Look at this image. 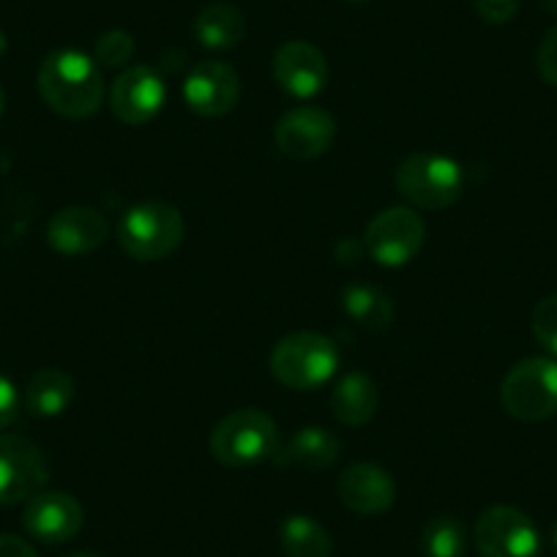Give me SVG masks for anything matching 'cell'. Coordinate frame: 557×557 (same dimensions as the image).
<instances>
[{
  "label": "cell",
  "mask_w": 557,
  "mask_h": 557,
  "mask_svg": "<svg viewBox=\"0 0 557 557\" xmlns=\"http://www.w3.org/2000/svg\"><path fill=\"white\" fill-rule=\"evenodd\" d=\"M39 94L63 117H90L104 99V79L94 58L79 50H55L39 69Z\"/></svg>",
  "instance_id": "6da1fadb"
},
{
  "label": "cell",
  "mask_w": 557,
  "mask_h": 557,
  "mask_svg": "<svg viewBox=\"0 0 557 557\" xmlns=\"http://www.w3.org/2000/svg\"><path fill=\"white\" fill-rule=\"evenodd\" d=\"M268 367L285 388L314 391L336 374L339 350L329 336L314 334V331H296L276 342Z\"/></svg>",
  "instance_id": "7a4b0ae2"
},
{
  "label": "cell",
  "mask_w": 557,
  "mask_h": 557,
  "mask_svg": "<svg viewBox=\"0 0 557 557\" xmlns=\"http://www.w3.org/2000/svg\"><path fill=\"white\" fill-rule=\"evenodd\" d=\"M278 446H282V437L273 418L249 407L224 416L213 426L211 441H208L213 459L227 468H249V465L265 462L276 457Z\"/></svg>",
  "instance_id": "3957f363"
},
{
  "label": "cell",
  "mask_w": 557,
  "mask_h": 557,
  "mask_svg": "<svg viewBox=\"0 0 557 557\" xmlns=\"http://www.w3.org/2000/svg\"><path fill=\"white\" fill-rule=\"evenodd\" d=\"M184 233V216L168 202H139L117 224L121 249L134 260H164L178 249Z\"/></svg>",
  "instance_id": "277c9868"
},
{
  "label": "cell",
  "mask_w": 557,
  "mask_h": 557,
  "mask_svg": "<svg viewBox=\"0 0 557 557\" xmlns=\"http://www.w3.org/2000/svg\"><path fill=\"white\" fill-rule=\"evenodd\" d=\"M394 181L399 195L424 211L454 206L465 189L462 168L441 153H412L396 168Z\"/></svg>",
  "instance_id": "5b68a950"
},
{
  "label": "cell",
  "mask_w": 557,
  "mask_h": 557,
  "mask_svg": "<svg viewBox=\"0 0 557 557\" xmlns=\"http://www.w3.org/2000/svg\"><path fill=\"white\" fill-rule=\"evenodd\" d=\"M506 412L524 424H539L557 412V361L524 358L513 363L500 385Z\"/></svg>",
  "instance_id": "8992f818"
},
{
  "label": "cell",
  "mask_w": 557,
  "mask_h": 557,
  "mask_svg": "<svg viewBox=\"0 0 557 557\" xmlns=\"http://www.w3.org/2000/svg\"><path fill=\"white\" fill-rule=\"evenodd\" d=\"M426 238L424 219L412 208H385L369 222L363 246L369 257L385 268L407 265L421 251Z\"/></svg>",
  "instance_id": "52a82bcc"
},
{
  "label": "cell",
  "mask_w": 557,
  "mask_h": 557,
  "mask_svg": "<svg viewBox=\"0 0 557 557\" xmlns=\"http://www.w3.org/2000/svg\"><path fill=\"white\" fill-rule=\"evenodd\" d=\"M50 468L36 443L23 435H0V506H17L45 492Z\"/></svg>",
  "instance_id": "ba28073f"
},
{
  "label": "cell",
  "mask_w": 557,
  "mask_h": 557,
  "mask_svg": "<svg viewBox=\"0 0 557 557\" xmlns=\"http://www.w3.org/2000/svg\"><path fill=\"white\" fill-rule=\"evenodd\" d=\"M481 557H539L541 535L528 513L513 506H492L475 522Z\"/></svg>",
  "instance_id": "9c48e42d"
},
{
  "label": "cell",
  "mask_w": 557,
  "mask_h": 557,
  "mask_svg": "<svg viewBox=\"0 0 557 557\" xmlns=\"http://www.w3.org/2000/svg\"><path fill=\"white\" fill-rule=\"evenodd\" d=\"M273 137H276V148L285 157L307 162V159L323 157L334 146L336 121L323 107L301 104L278 117Z\"/></svg>",
  "instance_id": "30bf717a"
},
{
  "label": "cell",
  "mask_w": 557,
  "mask_h": 557,
  "mask_svg": "<svg viewBox=\"0 0 557 557\" xmlns=\"http://www.w3.org/2000/svg\"><path fill=\"white\" fill-rule=\"evenodd\" d=\"M168 85L151 66H128L110 88V110L126 126H143L162 112Z\"/></svg>",
  "instance_id": "8fae6325"
},
{
  "label": "cell",
  "mask_w": 557,
  "mask_h": 557,
  "mask_svg": "<svg viewBox=\"0 0 557 557\" xmlns=\"http://www.w3.org/2000/svg\"><path fill=\"white\" fill-rule=\"evenodd\" d=\"M184 99L189 110L202 117L227 115L240 99L238 72L222 61L195 63L184 79Z\"/></svg>",
  "instance_id": "7c38bea8"
},
{
  "label": "cell",
  "mask_w": 557,
  "mask_h": 557,
  "mask_svg": "<svg viewBox=\"0 0 557 557\" xmlns=\"http://www.w3.org/2000/svg\"><path fill=\"white\" fill-rule=\"evenodd\" d=\"M273 79L293 99H312L329 83L325 55L309 41H287L276 50L271 63Z\"/></svg>",
  "instance_id": "4fadbf2b"
},
{
  "label": "cell",
  "mask_w": 557,
  "mask_h": 557,
  "mask_svg": "<svg viewBox=\"0 0 557 557\" xmlns=\"http://www.w3.org/2000/svg\"><path fill=\"white\" fill-rule=\"evenodd\" d=\"M85 511L69 492H39L23 511V524L30 539L45 544H66L83 530Z\"/></svg>",
  "instance_id": "5bb4252c"
},
{
  "label": "cell",
  "mask_w": 557,
  "mask_h": 557,
  "mask_svg": "<svg viewBox=\"0 0 557 557\" xmlns=\"http://www.w3.org/2000/svg\"><path fill=\"white\" fill-rule=\"evenodd\" d=\"M107 219L96 208L69 206L58 211L47 224V244L66 257H83L99 249L107 240Z\"/></svg>",
  "instance_id": "9a60e30c"
},
{
  "label": "cell",
  "mask_w": 557,
  "mask_h": 557,
  "mask_svg": "<svg viewBox=\"0 0 557 557\" xmlns=\"http://www.w3.org/2000/svg\"><path fill=\"white\" fill-rule=\"evenodd\" d=\"M339 500L350 511L363 513V517H377L385 513L396 500V484L383 468L372 462L350 465L339 475Z\"/></svg>",
  "instance_id": "2e32d148"
},
{
  "label": "cell",
  "mask_w": 557,
  "mask_h": 557,
  "mask_svg": "<svg viewBox=\"0 0 557 557\" xmlns=\"http://www.w3.org/2000/svg\"><path fill=\"white\" fill-rule=\"evenodd\" d=\"M377 385L363 372H347L331 391V412L345 426L369 424L377 412Z\"/></svg>",
  "instance_id": "e0dca14e"
},
{
  "label": "cell",
  "mask_w": 557,
  "mask_h": 557,
  "mask_svg": "<svg viewBox=\"0 0 557 557\" xmlns=\"http://www.w3.org/2000/svg\"><path fill=\"white\" fill-rule=\"evenodd\" d=\"M339 437L323 426H307L296 432L285 446H278V454L273 459L282 465H298L307 470H329L339 459Z\"/></svg>",
  "instance_id": "ac0fdd59"
},
{
  "label": "cell",
  "mask_w": 557,
  "mask_h": 557,
  "mask_svg": "<svg viewBox=\"0 0 557 557\" xmlns=\"http://www.w3.org/2000/svg\"><path fill=\"white\" fill-rule=\"evenodd\" d=\"M191 30L206 50H233L246 36V17L233 3H211L197 14Z\"/></svg>",
  "instance_id": "d6986e66"
},
{
  "label": "cell",
  "mask_w": 557,
  "mask_h": 557,
  "mask_svg": "<svg viewBox=\"0 0 557 557\" xmlns=\"http://www.w3.org/2000/svg\"><path fill=\"white\" fill-rule=\"evenodd\" d=\"M74 394H77V385H74L72 374L63 369H41L28 380L25 407L39 418H55L69 410Z\"/></svg>",
  "instance_id": "ffe728a7"
},
{
  "label": "cell",
  "mask_w": 557,
  "mask_h": 557,
  "mask_svg": "<svg viewBox=\"0 0 557 557\" xmlns=\"http://www.w3.org/2000/svg\"><path fill=\"white\" fill-rule=\"evenodd\" d=\"M278 544L287 557H331V535L318 519L293 513L278 528Z\"/></svg>",
  "instance_id": "44dd1931"
},
{
  "label": "cell",
  "mask_w": 557,
  "mask_h": 557,
  "mask_svg": "<svg viewBox=\"0 0 557 557\" xmlns=\"http://www.w3.org/2000/svg\"><path fill=\"white\" fill-rule=\"evenodd\" d=\"M342 309L352 323L372 331L388 329L391 320H394L391 298L372 285H347L342 293Z\"/></svg>",
  "instance_id": "7402d4cb"
},
{
  "label": "cell",
  "mask_w": 557,
  "mask_h": 557,
  "mask_svg": "<svg viewBox=\"0 0 557 557\" xmlns=\"http://www.w3.org/2000/svg\"><path fill=\"white\" fill-rule=\"evenodd\" d=\"M465 549H468V539H465V528L459 524V519L437 517L426 522L424 533H421L424 557H465Z\"/></svg>",
  "instance_id": "603a6c76"
},
{
  "label": "cell",
  "mask_w": 557,
  "mask_h": 557,
  "mask_svg": "<svg viewBox=\"0 0 557 557\" xmlns=\"http://www.w3.org/2000/svg\"><path fill=\"white\" fill-rule=\"evenodd\" d=\"M134 58V39L126 30H107L96 41V58L99 69H121Z\"/></svg>",
  "instance_id": "cb8c5ba5"
},
{
  "label": "cell",
  "mask_w": 557,
  "mask_h": 557,
  "mask_svg": "<svg viewBox=\"0 0 557 557\" xmlns=\"http://www.w3.org/2000/svg\"><path fill=\"white\" fill-rule=\"evenodd\" d=\"M533 336L546 352L557 356V296H546L533 309Z\"/></svg>",
  "instance_id": "d4e9b609"
},
{
  "label": "cell",
  "mask_w": 557,
  "mask_h": 557,
  "mask_svg": "<svg viewBox=\"0 0 557 557\" xmlns=\"http://www.w3.org/2000/svg\"><path fill=\"white\" fill-rule=\"evenodd\" d=\"M535 69H539V77L546 85L557 88V25L541 41L539 55H535Z\"/></svg>",
  "instance_id": "484cf974"
},
{
  "label": "cell",
  "mask_w": 557,
  "mask_h": 557,
  "mask_svg": "<svg viewBox=\"0 0 557 557\" xmlns=\"http://www.w3.org/2000/svg\"><path fill=\"white\" fill-rule=\"evenodd\" d=\"M475 14L490 25H506L517 17L519 0H473Z\"/></svg>",
  "instance_id": "4316f807"
},
{
  "label": "cell",
  "mask_w": 557,
  "mask_h": 557,
  "mask_svg": "<svg viewBox=\"0 0 557 557\" xmlns=\"http://www.w3.org/2000/svg\"><path fill=\"white\" fill-rule=\"evenodd\" d=\"M20 416V394L7 374H0V430H7Z\"/></svg>",
  "instance_id": "83f0119b"
},
{
  "label": "cell",
  "mask_w": 557,
  "mask_h": 557,
  "mask_svg": "<svg viewBox=\"0 0 557 557\" xmlns=\"http://www.w3.org/2000/svg\"><path fill=\"white\" fill-rule=\"evenodd\" d=\"M0 557H39L34 546L20 535H0Z\"/></svg>",
  "instance_id": "f1b7e54d"
},
{
  "label": "cell",
  "mask_w": 557,
  "mask_h": 557,
  "mask_svg": "<svg viewBox=\"0 0 557 557\" xmlns=\"http://www.w3.org/2000/svg\"><path fill=\"white\" fill-rule=\"evenodd\" d=\"M539 7L544 9L546 14H555L557 17V0H539Z\"/></svg>",
  "instance_id": "f546056e"
},
{
  "label": "cell",
  "mask_w": 557,
  "mask_h": 557,
  "mask_svg": "<svg viewBox=\"0 0 557 557\" xmlns=\"http://www.w3.org/2000/svg\"><path fill=\"white\" fill-rule=\"evenodd\" d=\"M3 107H7V94H3V85H0V115H3Z\"/></svg>",
  "instance_id": "4dcf8cb0"
},
{
  "label": "cell",
  "mask_w": 557,
  "mask_h": 557,
  "mask_svg": "<svg viewBox=\"0 0 557 557\" xmlns=\"http://www.w3.org/2000/svg\"><path fill=\"white\" fill-rule=\"evenodd\" d=\"M69 557H99V555H90V552H77V555H69Z\"/></svg>",
  "instance_id": "1f68e13d"
},
{
  "label": "cell",
  "mask_w": 557,
  "mask_h": 557,
  "mask_svg": "<svg viewBox=\"0 0 557 557\" xmlns=\"http://www.w3.org/2000/svg\"><path fill=\"white\" fill-rule=\"evenodd\" d=\"M3 50H7V36L0 34V52H3Z\"/></svg>",
  "instance_id": "d6a6232c"
},
{
  "label": "cell",
  "mask_w": 557,
  "mask_h": 557,
  "mask_svg": "<svg viewBox=\"0 0 557 557\" xmlns=\"http://www.w3.org/2000/svg\"><path fill=\"white\" fill-rule=\"evenodd\" d=\"M552 539H555V546H557V522H555V528H552Z\"/></svg>",
  "instance_id": "836d02e7"
},
{
  "label": "cell",
  "mask_w": 557,
  "mask_h": 557,
  "mask_svg": "<svg viewBox=\"0 0 557 557\" xmlns=\"http://www.w3.org/2000/svg\"><path fill=\"white\" fill-rule=\"evenodd\" d=\"M347 3H367V0H347Z\"/></svg>",
  "instance_id": "e575fe53"
}]
</instances>
